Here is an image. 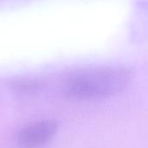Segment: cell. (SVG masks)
Here are the masks:
<instances>
[{"label": "cell", "mask_w": 148, "mask_h": 148, "mask_svg": "<svg viewBox=\"0 0 148 148\" xmlns=\"http://www.w3.org/2000/svg\"><path fill=\"white\" fill-rule=\"evenodd\" d=\"M56 125L53 121H40L31 124L19 134L18 140L26 148H37L47 143L54 135Z\"/></svg>", "instance_id": "cell-2"}, {"label": "cell", "mask_w": 148, "mask_h": 148, "mask_svg": "<svg viewBox=\"0 0 148 148\" xmlns=\"http://www.w3.org/2000/svg\"><path fill=\"white\" fill-rule=\"evenodd\" d=\"M128 80V72L122 68L101 67L85 69L69 78L66 93L77 99L105 97L121 91Z\"/></svg>", "instance_id": "cell-1"}]
</instances>
